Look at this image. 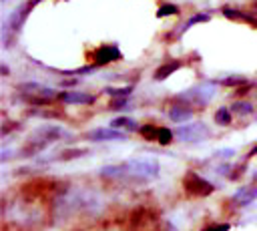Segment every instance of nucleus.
I'll return each instance as SVG.
<instances>
[{
  "label": "nucleus",
  "instance_id": "obj_1",
  "mask_svg": "<svg viewBox=\"0 0 257 231\" xmlns=\"http://www.w3.org/2000/svg\"><path fill=\"white\" fill-rule=\"evenodd\" d=\"M159 175V161L151 157L131 159L116 165H106L100 169V177L116 179V181H131V183H147Z\"/></svg>",
  "mask_w": 257,
  "mask_h": 231
},
{
  "label": "nucleus",
  "instance_id": "obj_2",
  "mask_svg": "<svg viewBox=\"0 0 257 231\" xmlns=\"http://www.w3.org/2000/svg\"><path fill=\"white\" fill-rule=\"evenodd\" d=\"M62 137H68V133H66L64 129L54 127V125H44V127L36 129V131L28 137V141H26V145L22 147L20 155H22V157H34L36 153L44 151L48 145H52L54 141H58V139H62Z\"/></svg>",
  "mask_w": 257,
  "mask_h": 231
},
{
  "label": "nucleus",
  "instance_id": "obj_3",
  "mask_svg": "<svg viewBox=\"0 0 257 231\" xmlns=\"http://www.w3.org/2000/svg\"><path fill=\"white\" fill-rule=\"evenodd\" d=\"M38 2H40V0H26L24 4H20V6L10 14V18L6 20L4 32H2V38H4V46H6V48L10 46V34H12V36L18 34V30L22 28V24H24L26 18H28V14L32 12V8H34Z\"/></svg>",
  "mask_w": 257,
  "mask_h": 231
},
{
  "label": "nucleus",
  "instance_id": "obj_4",
  "mask_svg": "<svg viewBox=\"0 0 257 231\" xmlns=\"http://www.w3.org/2000/svg\"><path fill=\"white\" fill-rule=\"evenodd\" d=\"M213 96H215V82H203V84L179 94V100L193 106V104H207Z\"/></svg>",
  "mask_w": 257,
  "mask_h": 231
},
{
  "label": "nucleus",
  "instance_id": "obj_5",
  "mask_svg": "<svg viewBox=\"0 0 257 231\" xmlns=\"http://www.w3.org/2000/svg\"><path fill=\"white\" fill-rule=\"evenodd\" d=\"M183 187H185V191H187L189 195H193V197H207V195H211V193L215 191V185H213L211 181L203 179L201 175H197V173H193V171L183 177Z\"/></svg>",
  "mask_w": 257,
  "mask_h": 231
},
{
  "label": "nucleus",
  "instance_id": "obj_6",
  "mask_svg": "<svg viewBox=\"0 0 257 231\" xmlns=\"http://www.w3.org/2000/svg\"><path fill=\"white\" fill-rule=\"evenodd\" d=\"M175 135L183 141V143H199L203 139H207L211 135L209 127L205 123H191V125H183L175 131Z\"/></svg>",
  "mask_w": 257,
  "mask_h": 231
},
{
  "label": "nucleus",
  "instance_id": "obj_7",
  "mask_svg": "<svg viewBox=\"0 0 257 231\" xmlns=\"http://www.w3.org/2000/svg\"><path fill=\"white\" fill-rule=\"evenodd\" d=\"M120 48L118 44H102L94 50V64L96 66H104V64H110V62H116L120 60Z\"/></svg>",
  "mask_w": 257,
  "mask_h": 231
},
{
  "label": "nucleus",
  "instance_id": "obj_8",
  "mask_svg": "<svg viewBox=\"0 0 257 231\" xmlns=\"http://www.w3.org/2000/svg\"><path fill=\"white\" fill-rule=\"evenodd\" d=\"M58 98L66 104H90V102H94V96L90 92H82V90H62V92H58Z\"/></svg>",
  "mask_w": 257,
  "mask_h": 231
},
{
  "label": "nucleus",
  "instance_id": "obj_9",
  "mask_svg": "<svg viewBox=\"0 0 257 231\" xmlns=\"http://www.w3.org/2000/svg\"><path fill=\"white\" fill-rule=\"evenodd\" d=\"M124 137L126 135L116 131L114 127H110V129H92V131L86 133L88 141H122Z\"/></svg>",
  "mask_w": 257,
  "mask_h": 231
},
{
  "label": "nucleus",
  "instance_id": "obj_10",
  "mask_svg": "<svg viewBox=\"0 0 257 231\" xmlns=\"http://www.w3.org/2000/svg\"><path fill=\"white\" fill-rule=\"evenodd\" d=\"M257 199V187H241L233 197L231 201L235 205H241V207H247L249 203H253Z\"/></svg>",
  "mask_w": 257,
  "mask_h": 231
},
{
  "label": "nucleus",
  "instance_id": "obj_11",
  "mask_svg": "<svg viewBox=\"0 0 257 231\" xmlns=\"http://www.w3.org/2000/svg\"><path fill=\"white\" fill-rule=\"evenodd\" d=\"M221 12H223V16H227V18H231V20H243V22H247V24H251V26H257V16H253V14H249V12L235 10V8H229V6H225Z\"/></svg>",
  "mask_w": 257,
  "mask_h": 231
},
{
  "label": "nucleus",
  "instance_id": "obj_12",
  "mask_svg": "<svg viewBox=\"0 0 257 231\" xmlns=\"http://www.w3.org/2000/svg\"><path fill=\"white\" fill-rule=\"evenodd\" d=\"M193 106H189V104H179V106H173L171 110H169V119L173 121V123H185V121H189L191 117H193Z\"/></svg>",
  "mask_w": 257,
  "mask_h": 231
},
{
  "label": "nucleus",
  "instance_id": "obj_13",
  "mask_svg": "<svg viewBox=\"0 0 257 231\" xmlns=\"http://www.w3.org/2000/svg\"><path fill=\"white\" fill-rule=\"evenodd\" d=\"M181 68V60H169V62H165V64H161L157 70H155V74H153V78L155 80H165V78H169L175 70H179Z\"/></svg>",
  "mask_w": 257,
  "mask_h": 231
},
{
  "label": "nucleus",
  "instance_id": "obj_14",
  "mask_svg": "<svg viewBox=\"0 0 257 231\" xmlns=\"http://www.w3.org/2000/svg\"><path fill=\"white\" fill-rule=\"evenodd\" d=\"M114 129H128V131H139L141 127L137 125V121L135 119H128V117H118V119H114L112 123H110Z\"/></svg>",
  "mask_w": 257,
  "mask_h": 231
},
{
  "label": "nucleus",
  "instance_id": "obj_15",
  "mask_svg": "<svg viewBox=\"0 0 257 231\" xmlns=\"http://www.w3.org/2000/svg\"><path fill=\"white\" fill-rule=\"evenodd\" d=\"M231 112L241 114V117H247V114L253 112V104L247 102V100H235V102L231 104Z\"/></svg>",
  "mask_w": 257,
  "mask_h": 231
},
{
  "label": "nucleus",
  "instance_id": "obj_16",
  "mask_svg": "<svg viewBox=\"0 0 257 231\" xmlns=\"http://www.w3.org/2000/svg\"><path fill=\"white\" fill-rule=\"evenodd\" d=\"M215 123L217 125H221V127H225V125H231V108H227V106H221V108H217V112H215Z\"/></svg>",
  "mask_w": 257,
  "mask_h": 231
},
{
  "label": "nucleus",
  "instance_id": "obj_17",
  "mask_svg": "<svg viewBox=\"0 0 257 231\" xmlns=\"http://www.w3.org/2000/svg\"><path fill=\"white\" fill-rule=\"evenodd\" d=\"M211 20V14H207V12H197V14H193L185 24H183V30H189L193 24H199V22H209Z\"/></svg>",
  "mask_w": 257,
  "mask_h": 231
},
{
  "label": "nucleus",
  "instance_id": "obj_18",
  "mask_svg": "<svg viewBox=\"0 0 257 231\" xmlns=\"http://www.w3.org/2000/svg\"><path fill=\"white\" fill-rule=\"evenodd\" d=\"M86 153H88L86 149H64L56 159H58V161H70V159L82 157V155H86Z\"/></svg>",
  "mask_w": 257,
  "mask_h": 231
},
{
  "label": "nucleus",
  "instance_id": "obj_19",
  "mask_svg": "<svg viewBox=\"0 0 257 231\" xmlns=\"http://www.w3.org/2000/svg\"><path fill=\"white\" fill-rule=\"evenodd\" d=\"M139 133L145 137V141H155L157 143V133H159V127L157 125H145L139 129Z\"/></svg>",
  "mask_w": 257,
  "mask_h": 231
},
{
  "label": "nucleus",
  "instance_id": "obj_20",
  "mask_svg": "<svg viewBox=\"0 0 257 231\" xmlns=\"http://www.w3.org/2000/svg\"><path fill=\"white\" fill-rule=\"evenodd\" d=\"M173 137H175V133H173L171 129L159 127V133H157V143H159V145H169V143L173 141Z\"/></svg>",
  "mask_w": 257,
  "mask_h": 231
},
{
  "label": "nucleus",
  "instance_id": "obj_21",
  "mask_svg": "<svg viewBox=\"0 0 257 231\" xmlns=\"http://www.w3.org/2000/svg\"><path fill=\"white\" fill-rule=\"evenodd\" d=\"M173 14H179V6H175V4H163L157 10V18H167Z\"/></svg>",
  "mask_w": 257,
  "mask_h": 231
},
{
  "label": "nucleus",
  "instance_id": "obj_22",
  "mask_svg": "<svg viewBox=\"0 0 257 231\" xmlns=\"http://www.w3.org/2000/svg\"><path fill=\"white\" fill-rule=\"evenodd\" d=\"M131 90H133V86H120V88H114V86H108V88H104V92H106V94H110L112 98H120V96H128V94H131Z\"/></svg>",
  "mask_w": 257,
  "mask_h": 231
},
{
  "label": "nucleus",
  "instance_id": "obj_23",
  "mask_svg": "<svg viewBox=\"0 0 257 231\" xmlns=\"http://www.w3.org/2000/svg\"><path fill=\"white\" fill-rule=\"evenodd\" d=\"M223 84L225 86H241V84H247V78L239 76V74H231L229 78H223Z\"/></svg>",
  "mask_w": 257,
  "mask_h": 231
},
{
  "label": "nucleus",
  "instance_id": "obj_24",
  "mask_svg": "<svg viewBox=\"0 0 257 231\" xmlns=\"http://www.w3.org/2000/svg\"><path fill=\"white\" fill-rule=\"evenodd\" d=\"M126 100H128V96H120V98H112V102L108 104V108H112V110H122V106H126Z\"/></svg>",
  "mask_w": 257,
  "mask_h": 231
},
{
  "label": "nucleus",
  "instance_id": "obj_25",
  "mask_svg": "<svg viewBox=\"0 0 257 231\" xmlns=\"http://www.w3.org/2000/svg\"><path fill=\"white\" fill-rule=\"evenodd\" d=\"M229 229H231L229 223H219V225H209V227H205L203 231H229Z\"/></svg>",
  "mask_w": 257,
  "mask_h": 231
},
{
  "label": "nucleus",
  "instance_id": "obj_26",
  "mask_svg": "<svg viewBox=\"0 0 257 231\" xmlns=\"http://www.w3.org/2000/svg\"><path fill=\"white\" fill-rule=\"evenodd\" d=\"M18 127H20V125H18V123H6V125H4V127H2V135H4V137H6V135H8V133H10V131H12V129H18Z\"/></svg>",
  "mask_w": 257,
  "mask_h": 231
},
{
  "label": "nucleus",
  "instance_id": "obj_27",
  "mask_svg": "<svg viewBox=\"0 0 257 231\" xmlns=\"http://www.w3.org/2000/svg\"><path fill=\"white\" fill-rule=\"evenodd\" d=\"M76 82H78V78H68V80H62V86H72Z\"/></svg>",
  "mask_w": 257,
  "mask_h": 231
},
{
  "label": "nucleus",
  "instance_id": "obj_28",
  "mask_svg": "<svg viewBox=\"0 0 257 231\" xmlns=\"http://www.w3.org/2000/svg\"><path fill=\"white\" fill-rule=\"evenodd\" d=\"M2 74L8 76V66H6V64H2Z\"/></svg>",
  "mask_w": 257,
  "mask_h": 231
},
{
  "label": "nucleus",
  "instance_id": "obj_29",
  "mask_svg": "<svg viewBox=\"0 0 257 231\" xmlns=\"http://www.w3.org/2000/svg\"><path fill=\"white\" fill-rule=\"evenodd\" d=\"M255 181H257V175H255Z\"/></svg>",
  "mask_w": 257,
  "mask_h": 231
}]
</instances>
